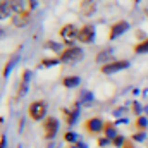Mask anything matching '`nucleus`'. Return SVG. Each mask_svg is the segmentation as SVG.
Returning <instances> with one entry per match:
<instances>
[{"label": "nucleus", "mask_w": 148, "mask_h": 148, "mask_svg": "<svg viewBox=\"0 0 148 148\" xmlns=\"http://www.w3.org/2000/svg\"><path fill=\"white\" fill-rule=\"evenodd\" d=\"M83 57H84L83 48H79V47H66L62 50V53L59 55V60H60V64H77V62L83 60Z\"/></svg>", "instance_id": "obj_1"}, {"label": "nucleus", "mask_w": 148, "mask_h": 148, "mask_svg": "<svg viewBox=\"0 0 148 148\" xmlns=\"http://www.w3.org/2000/svg\"><path fill=\"white\" fill-rule=\"evenodd\" d=\"M28 115L31 121H43L47 115V103L45 100H35L28 105Z\"/></svg>", "instance_id": "obj_2"}, {"label": "nucleus", "mask_w": 148, "mask_h": 148, "mask_svg": "<svg viewBox=\"0 0 148 148\" xmlns=\"http://www.w3.org/2000/svg\"><path fill=\"white\" fill-rule=\"evenodd\" d=\"M77 31H79V28H76L74 24L67 23V24H64V26L59 29V36H60V40H62L67 47H73L74 41L77 40Z\"/></svg>", "instance_id": "obj_3"}, {"label": "nucleus", "mask_w": 148, "mask_h": 148, "mask_svg": "<svg viewBox=\"0 0 148 148\" xmlns=\"http://www.w3.org/2000/svg\"><path fill=\"white\" fill-rule=\"evenodd\" d=\"M129 67V60L126 59H119V60H112L109 64H103L100 66V73L102 74H115L119 71H124Z\"/></svg>", "instance_id": "obj_4"}, {"label": "nucleus", "mask_w": 148, "mask_h": 148, "mask_svg": "<svg viewBox=\"0 0 148 148\" xmlns=\"http://www.w3.org/2000/svg\"><path fill=\"white\" fill-rule=\"evenodd\" d=\"M57 133H59V121L52 115L47 117L43 121V136H45V140H53L57 136Z\"/></svg>", "instance_id": "obj_5"}, {"label": "nucleus", "mask_w": 148, "mask_h": 148, "mask_svg": "<svg viewBox=\"0 0 148 148\" xmlns=\"http://www.w3.org/2000/svg\"><path fill=\"white\" fill-rule=\"evenodd\" d=\"M84 129L90 133V134H100L103 133L105 129V122L100 119V117H90L84 121Z\"/></svg>", "instance_id": "obj_6"}, {"label": "nucleus", "mask_w": 148, "mask_h": 148, "mask_svg": "<svg viewBox=\"0 0 148 148\" xmlns=\"http://www.w3.org/2000/svg\"><path fill=\"white\" fill-rule=\"evenodd\" d=\"M95 40V26L93 24H83L77 31V41L81 43H91Z\"/></svg>", "instance_id": "obj_7"}, {"label": "nucleus", "mask_w": 148, "mask_h": 148, "mask_svg": "<svg viewBox=\"0 0 148 148\" xmlns=\"http://www.w3.org/2000/svg\"><path fill=\"white\" fill-rule=\"evenodd\" d=\"M127 29H129V23L127 21H124V19L115 21L110 26V29H109V40H115V38L122 36Z\"/></svg>", "instance_id": "obj_8"}, {"label": "nucleus", "mask_w": 148, "mask_h": 148, "mask_svg": "<svg viewBox=\"0 0 148 148\" xmlns=\"http://www.w3.org/2000/svg\"><path fill=\"white\" fill-rule=\"evenodd\" d=\"M98 5H97V0H79V14L84 16V17H90L97 12Z\"/></svg>", "instance_id": "obj_9"}, {"label": "nucleus", "mask_w": 148, "mask_h": 148, "mask_svg": "<svg viewBox=\"0 0 148 148\" xmlns=\"http://www.w3.org/2000/svg\"><path fill=\"white\" fill-rule=\"evenodd\" d=\"M29 79H31V71H29V69H24L23 74H21V83H19V90H17V95H19V97H24V95L28 93Z\"/></svg>", "instance_id": "obj_10"}, {"label": "nucleus", "mask_w": 148, "mask_h": 148, "mask_svg": "<svg viewBox=\"0 0 148 148\" xmlns=\"http://www.w3.org/2000/svg\"><path fill=\"white\" fill-rule=\"evenodd\" d=\"M95 60L98 62V64H109L112 60H115V59H112V50L110 48H107V50H102V52H98L97 53V57H95Z\"/></svg>", "instance_id": "obj_11"}, {"label": "nucleus", "mask_w": 148, "mask_h": 148, "mask_svg": "<svg viewBox=\"0 0 148 148\" xmlns=\"http://www.w3.org/2000/svg\"><path fill=\"white\" fill-rule=\"evenodd\" d=\"M12 23L16 26H19V28H23V26H26L29 23V14L28 12H24V14H14L12 16Z\"/></svg>", "instance_id": "obj_12"}, {"label": "nucleus", "mask_w": 148, "mask_h": 148, "mask_svg": "<svg viewBox=\"0 0 148 148\" xmlns=\"http://www.w3.org/2000/svg\"><path fill=\"white\" fill-rule=\"evenodd\" d=\"M12 14L10 9V0H0V19H5Z\"/></svg>", "instance_id": "obj_13"}, {"label": "nucleus", "mask_w": 148, "mask_h": 148, "mask_svg": "<svg viewBox=\"0 0 148 148\" xmlns=\"http://www.w3.org/2000/svg\"><path fill=\"white\" fill-rule=\"evenodd\" d=\"M10 9H12V14H24V12H28L24 9V0H10Z\"/></svg>", "instance_id": "obj_14"}, {"label": "nucleus", "mask_w": 148, "mask_h": 148, "mask_svg": "<svg viewBox=\"0 0 148 148\" xmlns=\"http://www.w3.org/2000/svg\"><path fill=\"white\" fill-rule=\"evenodd\" d=\"M79 83H81L79 76H67V77H64V79H62L64 88H74V86H77Z\"/></svg>", "instance_id": "obj_15"}, {"label": "nucleus", "mask_w": 148, "mask_h": 148, "mask_svg": "<svg viewBox=\"0 0 148 148\" xmlns=\"http://www.w3.org/2000/svg\"><path fill=\"white\" fill-rule=\"evenodd\" d=\"M103 134H105V138H109V140H114L119 133H117V129L114 127V124L112 122H105V129H103Z\"/></svg>", "instance_id": "obj_16"}, {"label": "nucleus", "mask_w": 148, "mask_h": 148, "mask_svg": "<svg viewBox=\"0 0 148 148\" xmlns=\"http://www.w3.org/2000/svg\"><path fill=\"white\" fill-rule=\"evenodd\" d=\"M133 50H134L136 53H148V36L143 38L141 41H138Z\"/></svg>", "instance_id": "obj_17"}, {"label": "nucleus", "mask_w": 148, "mask_h": 148, "mask_svg": "<svg viewBox=\"0 0 148 148\" xmlns=\"http://www.w3.org/2000/svg\"><path fill=\"white\" fill-rule=\"evenodd\" d=\"M60 60L59 59H53V57H48V59H41V62H40V66L41 67H52V66H57Z\"/></svg>", "instance_id": "obj_18"}, {"label": "nucleus", "mask_w": 148, "mask_h": 148, "mask_svg": "<svg viewBox=\"0 0 148 148\" xmlns=\"http://www.w3.org/2000/svg\"><path fill=\"white\" fill-rule=\"evenodd\" d=\"M45 48H50V50L57 52L59 55L62 53V47H60L59 43H55V41H45Z\"/></svg>", "instance_id": "obj_19"}, {"label": "nucleus", "mask_w": 148, "mask_h": 148, "mask_svg": "<svg viewBox=\"0 0 148 148\" xmlns=\"http://www.w3.org/2000/svg\"><path fill=\"white\" fill-rule=\"evenodd\" d=\"M124 143H126V138L121 136V134H117V136L112 140V145H114V147H124Z\"/></svg>", "instance_id": "obj_20"}, {"label": "nucleus", "mask_w": 148, "mask_h": 148, "mask_svg": "<svg viewBox=\"0 0 148 148\" xmlns=\"http://www.w3.org/2000/svg\"><path fill=\"white\" fill-rule=\"evenodd\" d=\"M76 119H77V109H73V112H69V114H67V124H69V126H73Z\"/></svg>", "instance_id": "obj_21"}, {"label": "nucleus", "mask_w": 148, "mask_h": 148, "mask_svg": "<svg viewBox=\"0 0 148 148\" xmlns=\"http://www.w3.org/2000/svg\"><path fill=\"white\" fill-rule=\"evenodd\" d=\"M136 124H138V127H141V131H143V129L147 127V119L140 115V117H138V121H136Z\"/></svg>", "instance_id": "obj_22"}, {"label": "nucleus", "mask_w": 148, "mask_h": 148, "mask_svg": "<svg viewBox=\"0 0 148 148\" xmlns=\"http://www.w3.org/2000/svg\"><path fill=\"white\" fill-rule=\"evenodd\" d=\"M64 140H66V141H74V140H76V134H73V133H66Z\"/></svg>", "instance_id": "obj_23"}, {"label": "nucleus", "mask_w": 148, "mask_h": 148, "mask_svg": "<svg viewBox=\"0 0 148 148\" xmlns=\"http://www.w3.org/2000/svg\"><path fill=\"white\" fill-rule=\"evenodd\" d=\"M109 141H110V140L103 136V138H100V140H98V145H100V147H105V145H109Z\"/></svg>", "instance_id": "obj_24"}, {"label": "nucleus", "mask_w": 148, "mask_h": 148, "mask_svg": "<svg viewBox=\"0 0 148 148\" xmlns=\"http://www.w3.org/2000/svg\"><path fill=\"white\" fill-rule=\"evenodd\" d=\"M0 148H5V136H0Z\"/></svg>", "instance_id": "obj_25"}, {"label": "nucleus", "mask_w": 148, "mask_h": 148, "mask_svg": "<svg viewBox=\"0 0 148 148\" xmlns=\"http://www.w3.org/2000/svg\"><path fill=\"white\" fill-rule=\"evenodd\" d=\"M122 148H134V145H133L131 141H126V143H124V147H122Z\"/></svg>", "instance_id": "obj_26"}, {"label": "nucleus", "mask_w": 148, "mask_h": 148, "mask_svg": "<svg viewBox=\"0 0 148 148\" xmlns=\"http://www.w3.org/2000/svg\"><path fill=\"white\" fill-rule=\"evenodd\" d=\"M3 35H5V31H3V29H0V38H3Z\"/></svg>", "instance_id": "obj_27"}]
</instances>
